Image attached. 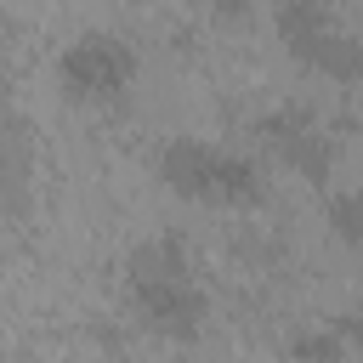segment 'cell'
Wrapping results in <instances>:
<instances>
[{"label":"cell","instance_id":"8","mask_svg":"<svg viewBox=\"0 0 363 363\" xmlns=\"http://www.w3.org/2000/svg\"><path fill=\"white\" fill-rule=\"evenodd\" d=\"M352 346H346V335L329 323V329H306V335H295L289 340V357H346Z\"/></svg>","mask_w":363,"mask_h":363},{"label":"cell","instance_id":"6","mask_svg":"<svg viewBox=\"0 0 363 363\" xmlns=\"http://www.w3.org/2000/svg\"><path fill=\"white\" fill-rule=\"evenodd\" d=\"M312 125H318V113H312L306 102H278V108H267V113L255 119V136H261V142H267V147L278 153L284 142H295V136H306Z\"/></svg>","mask_w":363,"mask_h":363},{"label":"cell","instance_id":"3","mask_svg":"<svg viewBox=\"0 0 363 363\" xmlns=\"http://www.w3.org/2000/svg\"><path fill=\"white\" fill-rule=\"evenodd\" d=\"M221 164H227V147H210L199 136H170L159 147V182L199 204H221Z\"/></svg>","mask_w":363,"mask_h":363},{"label":"cell","instance_id":"2","mask_svg":"<svg viewBox=\"0 0 363 363\" xmlns=\"http://www.w3.org/2000/svg\"><path fill=\"white\" fill-rule=\"evenodd\" d=\"M130 312L153 335L193 340L204 329V318H210V301L193 284V272H182V278H130Z\"/></svg>","mask_w":363,"mask_h":363},{"label":"cell","instance_id":"11","mask_svg":"<svg viewBox=\"0 0 363 363\" xmlns=\"http://www.w3.org/2000/svg\"><path fill=\"white\" fill-rule=\"evenodd\" d=\"M352 85H363V51H357V79H352Z\"/></svg>","mask_w":363,"mask_h":363},{"label":"cell","instance_id":"4","mask_svg":"<svg viewBox=\"0 0 363 363\" xmlns=\"http://www.w3.org/2000/svg\"><path fill=\"white\" fill-rule=\"evenodd\" d=\"M182 272H193V267H187V244L176 233L142 238L130 250V261H125V278H182Z\"/></svg>","mask_w":363,"mask_h":363},{"label":"cell","instance_id":"9","mask_svg":"<svg viewBox=\"0 0 363 363\" xmlns=\"http://www.w3.org/2000/svg\"><path fill=\"white\" fill-rule=\"evenodd\" d=\"M335 0H278V17H329Z\"/></svg>","mask_w":363,"mask_h":363},{"label":"cell","instance_id":"10","mask_svg":"<svg viewBox=\"0 0 363 363\" xmlns=\"http://www.w3.org/2000/svg\"><path fill=\"white\" fill-rule=\"evenodd\" d=\"M216 17H221V23H244L250 6H244V0H216Z\"/></svg>","mask_w":363,"mask_h":363},{"label":"cell","instance_id":"7","mask_svg":"<svg viewBox=\"0 0 363 363\" xmlns=\"http://www.w3.org/2000/svg\"><path fill=\"white\" fill-rule=\"evenodd\" d=\"M323 221H329V233H335L340 244L363 250V187H340V193H329V199H323Z\"/></svg>","mask_w":363,"mask_h":363},{"label":"cell","instance_id":"1","mask_svg":"<svg viewBox=\"0 0 363 363\" xmlns=\"http://www.w3.org/2000/svg\"><path fill=\"white\" fill-rule=\"evenodd\" d=\"M57 85L68 102H119L136 85V45L119 34H79L57 57Z\"/></svg>","mask_w":363,"mask_h":363},{"label":"cell","instance_id":"5","mask_svg":"<svg viewBox=\"0 0 363 363\" xmlns=\"http://www.w3.org/2000/svg\"><path fill=\"white\" fill-rule=\"evenodd\" d=\"M278 159L295 170V176H306V182H329L335 176V136H323V125H312L306 136H295V142H284L278 147Z\"/></svg>","mask_w":363,"mask_h":363}]
</instances>
